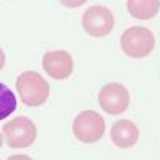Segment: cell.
I'll return each instance as SVG.
<instances>
[{"instance_id": "cell-4", "label": "cell", "mask_w": 160, "mask_h": 160, "mask_svg": "<svg viewBox=\"0 0 160 160\" xmlns=\"http://www.w3.org/2000/svg\"><path fill=\"white\" fill-rule=\"evenodd\" d=\"M3 136L10 148L22 149L29 148L35 142L37 127L28 117H16L3 125Z\"/></svg>"}, {"instance_id": "cell-10", "label": "cell", "mask_w": 160, "mask_h": 160, "mask_svg": "<svg viewBox=\"0 0 160 160\" xmlns=\"http://www.w3.org/2000/svg\"><path fill=\"white\" fill-rule=\"evenodd\" d=\"M16 111V96L5 83H0V120Z\"/></svg>"}, {"instance_id": "cell-9", "label": "cell", "mask_w": 160, "mask_h": 160, "mask_svg": "<svg viewBox=\"0 0 160 160\" xmlns=\"http://www.w3.org/2000/svg\"><path fill=\"white\" fill-rule=\"evenodd\" d=\"M128 13L136 19H151L160 10V0H128Z\"/></svg>"}, {"instance_id": "cell-3", "label": "cell", "mask_w": 160, "mask_h": 160, "mask_svg": "<svg viewBox=\"0 0 160 160\" xmlns=\"http://www.w3.org/2000/svg\"><path fill=\"white\" fill-rule=\"evenodd\" d=\"M106 122L101 114L96 111H83L80 112L72 123L74 136L85 144H93L104 136Z\"/></svg>"}, {"instance_id": "cell-5", "label": "cell", "mask_w": 160, "mask_h": 160, "mask_svg": "<svg viewBox=\"0 0 160 160\" xmlns=\"http://www.w3.org/2000/svg\"><path fill=\"white\" fill-rule=\"evenodd\" d=\"M114 15L108 7H90L82 16V26L91 37H106L114 29Z\"/></svg>"}, {"instance_id": "cell-12", "label": "cell", "mask_w": 160, "mask_h": 160, "mask_svg": "<svg viewBox=\"0 0 160 160\" xmlns=\"http://www.w3.org/2000/svg\"><path fill=\"white\" fill-rule=\"evenodd\" d=\"M8 160H32L29 155H21V154H18V155H11V157H8Z\"/></svg>"}, {"instance_id": "cell-13", "label": "cell", "mask_w": 160, "mask_h": 160, "mask_svg": "<svg viewBox=\"0 0 160 160\" xmlns=\"http://www.w3.org/2000/svg\"><path fill=\"white\" fill-rule=\"evenodd\" d=\"M3 66H5V53H3L2 48H0V71L3 69Z\"/></svg>"}, {"instance_id": "cell-6", "label": "cell", "mask_w": 160, "mask_h": 160, "mask_svg": "<svg viewBox=\"0 0 160 160\" xmlns=\"http://www.w3.org/2000/svg\"><path fill=\"white\" fill-rule=\"evenodd\" d=\"M98 101L104 112L111 115H120L130 106V93L122 83H106L99 90Z\"/></svg>"}, {"instance_id": "cell-2", "label": "cell", "mask_w": 160, "mask_h": 160, "mask_svg": "<svg viewBox=\"0 0 160 160\" xmlns=\"http://www.w3.org/2000/svg\"><path fill=\"white\" fill-rule=\"evenodd\" d=\"M120 47L130 58H146L155 47V37L151 29L133 26L120 37Z\"/></svg>"}, {"instance_id": "cell-1", "label": "cell", "mask_w": 160, "mask_h": 160, "mask_svg": "<svg viewBox=\"0 0 160 160\" xmlns=\"http://www.w3.org/2000/svg\"><path fill=\"white\" fill-rule=\"evenodd\" d=\"M16 91L21 101L29 108H38L50 96V85L35 71H26L16 78Z\"/></svg>"}, {"instance_id": "cell-8", "label": "cell", "mask_w": 160, "mask_h": 160, "mask_svg": "<svg viewBox=\"0 0 160 160\" xmlns=\"http://www.w3.org/2000/svg\"><path fill=\"white\" fill-rule=\"evenodd\" d=\"M111 139L122 149L133 148L139 139V130L131 120H118L111 128Z\"/></svg>"}, {"instance_id": "cell-7", "label": "cell", "mask_w": 160, "mask_h": 160, "mask_svg": "<svg viewBox=\"0 0 160 160\" xmlns=\"http://www.w3.org/2000/svg\"><path fill=\"white\" fill-rule=\"evenodd\" d=\"M43 71L55 80L69 78L74 71V59L66 50H51L47 51L42 59Z\"/></svg>"}, {"instance_id": "cell-14", "label": "cell", "mask_w": 160, "mask_h": 160, "mask_svg": "<svg viewBox=\"0 0 160 160\" xmlns=\"http://www.w3.org/2000/svg\"><path fill=\"white\" fill-rule=\"evenodd\" d=\"M3 146V139H2V133H0V148Z\"/></svg>"}, {"instance_id": "cell-11", "label": "cell", "mask_w": 160, "mask_h": 160, "mask_svg": "<svg viewBox=\"0 0 160 160\" xmlns=\"http://www.w3.org/2000/svg\"><path fill=\"white\" fill-rule=\"evenodd\" d=\"M88 0H59V3L64 5V7H68V8H78V7H82L83 3H87Z\"/></svg>"}]
</instances>
